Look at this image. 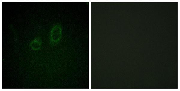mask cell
Returning a JSON list of instances; mask_svg holds the SVG:
<instances>
[{"label":"cell","mask_w":180,"mask_h":91,"mask_svg":"<svg viewBox=\"0 0 180 91\" xmlns=\"http://www.w3.org/2000/svg\"><path fill=\"white\" fill-rule=\"evenodd\" d=\"M62 35V28L59 24H57L52 29L50 32V43L51 45L54 46L61 39Z\"/></svg>","instance_id":"1"},{"label":"cell","mask_w":180,"mask_h":91,"mask_svg":"<svg viewBox=\"0 0 180 91\" xmlns=\"http://www.w3.org/2000/svg\"><path fill=\"white\" fill-rule=\"evenodd\" d=\"M42 44V41L41 38L37 37L31 42L30 46L33 50L37 51L41 48Z\"/></svg>","instance_id":"2"}]
</instances>
